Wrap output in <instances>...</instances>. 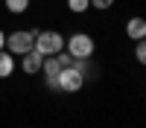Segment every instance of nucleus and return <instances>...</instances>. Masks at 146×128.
Returning <instances> with one entry per match:
<instances>
[{
  "label": "nucleus",
  "instance_id": "obj_1",
  "mask_svg": "<svg viewBox=\"0 0 146 128\" xmlns=\"http://www.w3.org/2000/svg\"><path fill=\"white\" fill-rule=\"evenodd\" d=\"M32 50L41 53L44 58L47 55H56V53L64 50V35L62 32H53V29H41V32H35V47H32Z\"/></svg>",
  "mask_w": 146,
  "mask_h": 128
},
{
  "label": "nucleus",
  "instance_id": "obj_2",
  "mask_svg": "<svg viewBox=\"0 0 146 128\" xmlns=\"http://www.w3.org/2000/svg\"><path fill=\"white\" fill-rule=\"evenodd\" d=\"M35 47V32L32 29H15L12 35H6V47L12 55H27L29 50Z\"/></svg>",
  "mask_w": 146,
  "mask_h": 128
},
{
  "label": "nucleus",
  "instance_id": "obj_3",
  "mask_svg": "<svg viewBox=\"0 0 146 128\" xmlns=\"http://www.w3.org/2000/svg\"><path fill=\"white\" fill-rule=\"evenodd\" d=\"M64 47H67V53L73 55V58H88L94 55V50H96V44H94V38L91 35H85V32H76V35H70V38L64 41Z\"/></svg>",
  "mask_w": 146,
  "mask_h": 128
},
{
  "label": "nucleus",
  "instance_id": "obj_4",
  "mask_svg": "<svg viewBox=\"0 0 146 128\" xmlns=\"http://www.w3.org/2000/svg\"><path fill=\"white\" fill-rule=\"evenodd\" d=\"M82 85H85V73H79L76 67H62V73H58V90L76 93V90H82Z\"/></svg>",
  "mask_w": 146,
  "mask_h": 128
},
{
  "label": "nucleus",
  "instance_id": "obj_5",
  "mask_svg": "<svg viewBox=\"0 0 146 128\" xmlns=\"http://www.w3.org/2000/svg\"><path fill=\"white\" fill-rule=\"evenodd\" d=\"M41 64H44V55H41V53H35V50H29L27 55H21V70H23L27 76L41 73Z\"/></svg>",
  "mask_w": 146,
  "mask_h": 128
},
{
  "label": "nucleus",
  "instance_id": "obj_6",
  "mask_svg": "<svg viewBox=\"0 0 146 128\" xmlns=\"http://www.w3.org/2000/svg\"><path fill=\"white\" fill-rule=\"evenodd\" d=\"M126 35H129V38H135V41H143V38H146V20H143V18H129Z\"/></svg>",
  "mask_w": 146,
  "mask_h": 128
},
{
  "label": "nucleus",
  "instance_id": "obj_7",
  "mask_svg": "<svg viewBox=\"0 0 146 128\" xmlns=\"http://www.w3.org/2000/svg\"><path fill=\"white\" fill-rule=\"evenodd\" d=\"M15 73V55L9 50H0V79H9Z\"/></svg>",
  "mask_w": 146,
  "mask_h": 128
},
{
  "label": "nucleus",
  "instance_id": "obj_8",
  "mask_svg": "<svg viewBox=\"0 0 146 128\" xmlns=\"http://www.w3.org/2000/svg\"><path fill=\"white\" fill-rule=\"evenodd\" d=\"M41 73L47 79H58V73H62V64L56 61V55H47L44 58V64H41Z\"/></svg>",
  "mask_w": 146,
  "mask_h": 128
},
{
  "label": "nucleus",
  "instance_id": "obj_9",
  "mask_svg": "<svg viewBox=\"0 0 146 128\" xmlns=\"http://www.w3.org/2000/svg\"><path fill=\"white\" fill-rule=\"evenodd\" d=\"M67 9L73 12V15H82V12L91 9V0H67Z\"/></svg>",
  "mask_w": 146,
  "mask_h": 128
},
{
  "label": "nucleus",
  "instance_id": "obj_10",
  "mask_svg": "<svg viewBox=\"0 0 146 128\" xmlns=\"http://www.w3.org/2000/svg\"><path fill=\"white\" fill-rule=\"evenodd\" d=\"M6 9L12 12V15H21V12L29 9V0H6Z\"/></svg>",
  "mask_w": 146,
  "mask_h": 128
},
{
  "label": "nucleus",
  "instance_id": "obj_11",
  "mask_svg": "<svg viewBox=\"0 0 146 128\" xmlns=\"http://www.w3.org/2000/svg\"><path fill=\"white\" fill-rule=\"evenodd\" d=\"M56 61L62 64V67H73V55L67 50H62V53H56Z\"/></svg>",
  "mask_w": 146,
  "mask_h": 128
},
{
  "label": "nucleus",
  "instance_id": "obj_12",
  "mask_svg": "<svg viewBox=\"0 0 146 128\" xmlns=\"http://www.w3.org/2000/svg\"><path fill=\"white\" fill-rule=\"evenodd\" d=\"M135 58H137L140 64L146 61V44H143V41H137V47H135Z\"/></svg>",
  "mask_w": 146,
  "mask_h": 128
},
{
  "label": "nucleus",
  "instance_id": "obj_13",
  "mask_svg": "<svg viewBox=\"0 0 146 128\" xmlns=\"http://www.w3.org/2000/svg\"><path fill=\"white\" fill-rule=\"evenodd\" d=\"M111 6H114V0H91V9H102L105 12V9H111Z\"/></svg>",
  "mask_w": 146,
  "mask_h": 128
},
{
  "label": "nucleus",
  "instance_id": "obj_14",
  "mask_svg": "<svg viewBox=\"0 0 146 128\" xmlns=\"http://www.w3.org/2000/svg\"><path fill=\"white\" fill-rule=\"evenodd\" d=\"M3 47H6V32L0 29V50H3Z\"/></svg>",
  "mask_w": 146,
  "mask_h": 128
}]
</instances>
